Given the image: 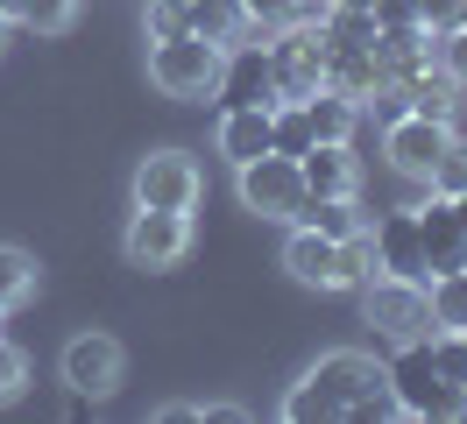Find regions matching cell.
Wrapping results in <instances>:
<instances>
[{"instance_id": "1", "label": "cell", "mask_w": 467, "mask_h": 424, "mask_svg": "<svg viewBox=\"0 0 467 424\" xmlns=\"http://www.w3.org/2000/svg\"><path fill=\"white\" fill-rule=\"evenodd\" d=\"M368 389H382V367L368 354H326L297 375V389L284 396V418L291 424H326V418H348Z\"/></svg>"}, {"instance_id": "2", "label": "cell", "mask_w": 467, "mask_h": 424, "mask_svg": "<svg viewBox=\"0 0 467 424\" xmlns=\"http://www.w3.org/2000/svg\"><path fill=\"white\" fill-rule=\"evenodd\" d=\"M382 382L404 403V418H467V396L453 389V382H439L425 339H404V346L389 354V367H382Z\"/></svg>"}, {"instance_id": "3", "label": "cell", "mask_w": 467, "mask_h": 424, "mask_svg": "<svg viewBox=\"0 0 467 424\" xmlns=\"http://www.w3.org/2000/svg\"><path fill=\"white\" fill-rule=\"evenodd\" d=\"M361 311H368L376 339H389V346L432 333V297H425V283H418V276H382V269H376V276L361 283Z\"/></svg>"}, {"instance_id": "4", "label": "cell", "mask_w": 467, "mask_h": 424, "mask_svg": "<svg viewBox=\"0 0 467 424\" xmlns=\"http://www.w3.org/2000/svg\"><path fill=\"white\" fill-rule=\"evenodd\" d=\"M220 57H227L220 43H205V36L184 28V36H163V43L149 50V78L163 85L171 99H205V92L220 85Z\"/></svg>"}, {"instance_id": "5", "label": "cell", "mask_w": 467, "mask_h": 424, "mask_svg": "<svg viewBox=\"0 0 467 424\" xmlns=\"http://www.w3.org/2000/svg\"><path fill=\"white\" fill-rule=\"evenodd\" d=\"M263 50H269L276 99H305V92H319V78H326V22H284Z\"/></svg>"}, {"instance_id": "6", "label": "cell", "mask_w": 467, "mask_h": 424, "mask_svg": "<svg viewBox=\"0 0 467 424\" xmlns=\"http://www.w3.org/2000/svg\"><path fill=\"white\" fill-rule=\"evenodd\" d=\"M241 177V205L248 212H263V220H297V205H305V177H297V156H255V163H234Z\"/></svg>"}, {"instance_id": "7", "label": "cell", "mask_w": 467, "mask_h": 424, "mask_svg": "<svg viewBox=\"0 0 467 424\" xmlns=\"http://www.w3.org/2000/svg\"><path fill=\"white\" fill-rule=\"evenodd\" d=\"M446 141H453V128H446V120L397 113V120L382 128V156H389V170H397V177H410V184H432V170H439V156H446Z\"/></svg>"}, {"instance_id": "8", "label": "cell", "mask_w": 467, "mask_h": 424, "mask_svg": "<svg viewBox=\"0 0 467 424\" xmlns=\"http://www.w3.org/2000/svg\"><path fill=\"white\" fill-rule=\"evenodd\" d=\"M199 163L184 149H156L135 163V205H156V212H192L199 205Z\"/></svg>"}, {"instance_id": "9", "label": "cell", "mask_w": 467, "mask_h": 424, "mask_svg": "<svg viewBox=\"0 0 467 424\" xmlns=\"http://www.w3.org/2000/svg\"><path fill=\"white\" fill-rule=\"evenodd\" d=\"M120 248L135 269H171L192 248V212H156V205H135V220L120 233Z\"/></svg>"}, {"instance_id": "10", "label": "cell", "mask_w": 467, "mask_h": 424, "mask_svg": "<svg viewBox=\"0 0 467 424\" xmlns=\"http://www.w3.org/2000/svg\"><path fill=\"white\" fill-rule=\"evenodd\" d=\"M120 375H128V354H120L114 333H78L64 346V382H71V396L99 403V396L120 389Z\"/></svg>"}, {"instance_id": "11", "label": "cell", "mask_w": 467, "mask_h": 424, "mask_svg": "<svg viewBox=\"0 0 467 424\" xmlns=\"http://www.w3.org/2000/svg\"><path fill=\"white\" fill-rule=\"evenodd\" d=\"M220 107H276V78H269V50L263 43H227L220 57V85H213Z\"/></svg>"}, {"instance_id": "12", "label": "cell", "mask_w": 467, "mask_h": 424, "mask_svg": "<svg viewBox=\"0 0 467 424\" xmlns=\"http://www.w3.org/2000/svg\"><path fill=\"white\" fill-rule=\"evenodd\" d=\"M368 241H376V269H382V276H418V283H425L418 212H382V220H368Z\"/></svg>"}, {"instance_id": "13", "label": "cell", "mask_w": 467, "mask_h": 424, "mask_svg": "<svg viewBox=\"0 0 467 424\" xmlns=\"http://www.w3.org/2000/svg\"><path fill=\"white\" fill-rule=\"evenodd\" d=\"M418 241H425V283L467 269V233H461L453 205H446L439 191H432V205H418Z\"/></svg>"}, {"instance_id": "14", "label": "cell", "mask_w": 467, "mask_h": 424, "mask_svg": "<svg viewBox=\"0 0 467 424\" xmlns=\"http://www.w3.org/2000/svg\"><path fill=\"white\" fill-rule=\"evenodd\" d=\"M319 85L348 92V99H368V92L382 85V64H376L368 43H333V36H326V78Z\"/></svg>"}, {"instance_id": "15", "label": "cell", "mask_w": 467, "mask_h": 424, "mask_svg": "<svg viewBox=\"0 0 467 424\" xmlns=\"http://www.w3.org/2000/svg\"><path fill=\"white\" fill-rule=\"evenodd\" d=\"M404 99H410V113H425V120H446L453 128V113H461V78H446L439 64H418V71H404Z\"/></svg>"}, {"instance_id": "16", "label": "cell", "mask_w": 467, "mask_h": 424, "mask_svg": "<svg viewBox=\"0 0 467 424\" xmlns=\"http://www.w3.org/2000/svg\"><path fill=\"white\" fill-rule=\"evenodd\" d=\"M220 156H227V163L269 156V107H227L220 113Z\"/></svg>"}, {"instance_id": "17", "label": "cell", "mask_w": 467, "mask_h": 424, "mask_svg": "<svg viewBox=\"0 0 467 424\" xmlns=\"http://www.w3.org/2000/svg\"><path fill=\"white\" fill-rule=\"evenodd\" d=\"M297 177H305V191H354V184H361L348 141H312V149L297 156Z\"/></svg>"}, {"instance_id": "18", "label": "cell", "mask_w": 467, "mask_h": 424, "mask_svg": "<svg viewBox=\"0 0 467 424\" xmlns=\"http://www.w3.org/2000/svg\"><path fill=\"white\" fill-rule=\"evenodd\" d=\"M284 269H291L297 283H312V290H333V241L291 220V241H284Z\"/></svg>"}, {"instance_id": "19", "label": "cell", "mask_w": 467, "mask_h": 424, "mask_svg": "<svg viewBox=\"0 0 467 424\" xmlns=\"http://www.w3.org/2000/svg\"><path fill=\"white\" fill-rule=\"evenodd\" d=\"M297 107H305V120H312V135H319V141H348V135H354V120H361V99H348V92H333V85H319V92H305Z\"/></svg>"}, {"instance_id": "20", "label": "cell", "mask_w": 467, "mask_h": 424, "mask_svg": "<svg viewBox=\"0 0 467 424\" xmlns=\"http://www.w3.org/2000/svg\"><path fill=\"white\" fill-rule=\"evenodd\" d=\"M184 28H192V36H205V43H220V50H227V43H241V36H248V15H241V0H192V7H184Z\"/></svg>"}, {"instance_id": "21", "label": "cell", "mask_w": 467, "mask_h": 424, "mask_svg": "<svg viewBox=\"0 0 467 424\" xmlns=\"http://www.w3.org/2000/svg\"><path fill=\"white\" fill-rule=\"evenodd\" d=\"M368 276H376V241H368V226H361L348 241H333V290H361Z\"/></svg>"}, {"instance_id": "22", "label": "cell", "mask_w": 467, "mask_h": 424, "mask_svg": "<svg viewBox=\"0 0 467 424\" xmlns=\"http://www.w3.org/2000/svg\"><path fill=\"white\" fill-rule=\"evenodd\" d=\"M425 297H432V333H453V326H467V269H453V276H432V283H425Z\"/></svg>"}, {"instance_id": "23", "label": "cell", "mask_w": 467, "mask_h": 424, "mask_svg": "<svg viewBox=\"0 0 467 424\" xmlns=\"http://www.w3.org/2000/svg\"><path fill=\"white\" fill-rule=\"evenodd\" d=\"M22 297H36V262L22 248H0V311H15Z\"/></svg>"}, {"instance_id": "24", "label": "cell", "mask_w": 467, "mask_h": 424, "mask_svg": "<svg viewBox=\"0 0 467 424\" xmlns=\"http://www.w3.org/2000/svg\"><path fill=\"white\" fill-rule=\"evenodd\" d=\"M71 15H78V0H29V7H22V28L57 36V28H71Z\"/></svg>"}, {"instance_id": "25", "label": "cell", "mask_w": 467, "mask_h": 424, "mask_svg": "<svg viewBox=\"0 0 467 424\" xmlns=\"http://www.w3.org/2000/svg\"><path fill=\"white\" fill-rule=\"evenodd\" d=\"M432 191H439V198L467 191V141H461V135L446 141V156H439V170H432Z\"/></svg>"}, {"instance_id": "26", "label": "cell", "mask_w": 467, "mask_h": 424, "mask_svg": "<svg viewBox=\"0 0 467 424\" xmlns=\"http://www.w3.org/2000/svg\"><path fill=\"white\" fill-rule=\"evenodd\" d=\"M432 64L446 71V78H461V85H467V22H461V28H446V36L432 43Z\"/></svg>"}, {"instance_id": "27", "label": "cell", "mask_w": 467, "mask_h": 424, "mask_svg": "<svg viewBox=\"0 0 467 424\" xmlns=\"http://www.w3.org/2000/svg\"><path fill=\"white\" fill-rule=\"evenodd\" d=\"M22 389H29V361H22V346L0 339V403H15Z\"/></svg>"}, {"instance_id": "28", "label": "cell", "mask_w": 467, "mask_h": 424, "mask_svg": "<svg viewBox=\"0 0 467 424\" xmlns=\"http://www.w3.org/2000/svg\"><path fill=\"white\" fill-rule=\"evenodd\" d=\"M418 22L432 28V36H446V28L467 22V0H418Z\"/></svg>"}, {"instance_id": "29", "label": "cell", "mask_w": 467, "mask_h": 424, "mask_svg": "<svg viewBox=\"0 0 467 424\" xmlns=\"http://www.w3.org/2000/svg\"><path fill=\"white\" fill-rule=\"evenodd\" d=\"M241 15L263 28H284V22H297V0H241Z\"/></svg>"}, {"instance_id": "30", "label": "cell", "mask_w": 467, "mask_h": 424, "mask_svg": "<svg viewBox=\"0 0 467 424\" xmlns=\"http://www.w3.org/2000/svg\"><path fill=\"white\" fill-rule=\"evenodd\" d=\"M163 36H184V7H171V0H149V43H163Z\"/></svg>"}, {"instance_id": "31", "label": "cell", "mask_w": 467, "mask_h": 424, "mask_svg": "<svg viewBox=\"0 0 467 424\" xmlns=\"http://www.w3.org/2000/svg\"><path fill=\"white\" fill-rule=\"evenodd\" d=\"M418 22V0H376V28H410Z\"/></svg>"}, {"instance_id": "32", "label": "cell", "mask_w": 467, "mask_h": 424, "mask_svg": "<svg viewBox=\"0 0 467 424\" xmlns=\"http://www.w3.org/2000/svg\"><path fill=\"white\" fill-rule=\"evenodd\" d=\"M199 418L205 424H248V410L241 403H199Z\"/></svg>"}, {"instance_id": "33", "label": "cell", "mask_w": 467, "mask_h": 424, "mask_svg": "<svg viewBox=\"0 0 467 424\" xmlns=\"http://www.w3.org/2000/svg\"><path fill=\"white\" fill-rule=\"evenodd\" d=\"M156 424H199V403H163V410H156Z\"/></svg>"}, {"instance_id": "34", "label": "cell", "mask_w": 467, "mask_h": 424, "mask_svg": "<svg viewBox=\"0 0 467 424\" xmlns=\"http://www.w3.org/2000/svg\"><path fill=\"white\" fill-rule=\"evenodd\" d=\"M446 205H453V220H461V233H467V191H453Z\"/></svg>"}, {"instance_id": "35", "label": "cell", "mask_w": 467, "mask_h": 424, "mask_svg": "<svg viewBox=\"0 0 467 424\" xmlns=\"http://www.w3.org/2000/svg\"><path fill=\"white\" fill-rule=\"evenodd\" d=\"M22 7H29V0H0V15H7V22H22Z\"/></svg>"}, {"instance_id": "36", "label": "cell", "mask_w": 467, "mask_h": 424, "mask_svg": "<svg viewBox=\"0 0 467 424\" xmlns=\"http://www.w3.org/2000/svg\"><path fill=\"white\" fill-rule=\"evenodd\" d=\"M333 7H376V0H333Z\"/></svg>"}, {"instance_id": "37", "label": "cell", "mask_w": 467, "mask_h": 424, "mask_svg": "<svg viewBox=\"0 0 467 424\" xmlns=\"http://www.w3.org/2000/svg\"><path fill=\"white\" fill-rule=\"evenodd\" d=\"M7 28H15V22H7V15H0V50H7Z\"/></svg>"}, {"instance_id": "38", "label": "cell", "mask_w": 467, "mask_h": 424, "mask_svg": "<svg viewBox=\"0 0 467 424\" xmlns=\"http://www.w3.org/2000/svg\"><path fill=\"white\" fill-rule=\"evenodd\" d=\"M171 7H192V0H171Z\"/></svg>"}, {"instance_id": "39", "label": "cell", "mask_w": 467, "mask_h": 424, "mask_svg": "<svg viewBox=\"0 0 467 424\" xmlns=\"http://www.w3.org/2000/svg\"><path fill=\"white\" fill-rule=\"evenodd\" d=\"M453 333H461V339H467V326H453Z\"/></svg>"}]
</instances>
